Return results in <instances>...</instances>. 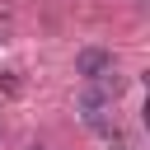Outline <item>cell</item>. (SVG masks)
Here are the masks:
<instances>
[{"label":"cell","mask_w":150,"mask_h":150,"mask_svg":"<svg viewBox=\"0 0 150 150\" xmlns=\"http://www.w3.org/2000/svg\"><path fill=\"white\" fill-rule=\"evenodd\" d=\"M75 75H84V84L112 75V52H103V47H84V52L75 56Z\"/></svg>","instance_id":"cell-1"}]
</instances>
